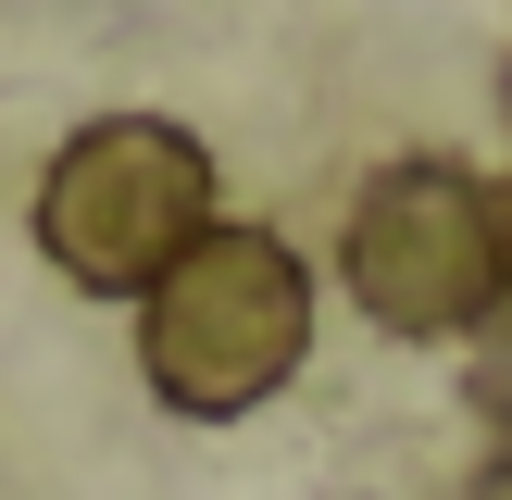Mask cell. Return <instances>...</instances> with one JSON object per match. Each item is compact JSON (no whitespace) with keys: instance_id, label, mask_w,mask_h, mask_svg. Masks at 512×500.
<instances>
[{"instance_id":"7a4b0ae2","label":"cell","mask_w":512,"mask_h":500,"mask_svg":"<svg viewBox=\"0 0 512 500\" xmlns=\"http://www.w3.org/2000/svg\"><path fill=\"white\" fill-rule=\"evenodd\" d=\"M213 225V150L163 113H100L38 175V250L100 300H138L175 250Z\"/></svg>"},{"instance_id":"52a82bcc","label":"cell","mask_w":512,"mask_h":500,"mask_svg":"<svg viewBox=\"0 0 512 500\" xmlns=\"http://www.w3.org/2000/svg\"><path fill=\"white\" fill-rule=\"evenodd\" d=\"M500 213H512V188H500Z\"/></svg>"},{"instance_id":"6da1fadb","label":"cell","mask_w":512,"mask_h":500,"mask_svg":"<svg viewBox=\"0 0 512 500\" xmlns=\"http://www.w3.org/2000/svg\"><path fill=\"white\" fill-rule=\"evenodd\" d=\"M300 350H313V275L275 225H200L138 288V363L163 388V413L225 425L288 388Z\"/></svg>"},{"instance_id":"8992f818","label":"cell","mask_w":512,"mask_h":500,"mask_svg":"<svg viewBox=\"0 0 512 500\" xmlns=\"http://www.w3.org/2000/svg\"><path fill=\"white\" fill-rule=\"evenodd\" d=\"M500 113H512V75H500Z\"/></svg>"},{"instance_id":"3957f363","label":"cell","mask_w":512,"mask_h":500,"mask_svg":"<svg viewBox=\"0 0 512 500\" xmlns=\"http://www.w3.org/2000/svg\"><path fill=\"white\" fill-rule=\"evenodd\" d=\"M512 288V213L463 163H388L350 200V300L388 338H463Z\"/></svg>"},{"instance_id":"5b68a950","label":"cell","mask_w":512,"mask_h":500,"mask_svg":"<svg viewBox=\"0 0 512 500\" xmlns=\"http://www.w3.org/2000/svg\"><path fill=\"white\" fill-rule=\"evenodd\" d=\"M475 500H512V438L488 450V475H475Z\"/></svg>"},{"instance_id":"277c9868","label":"cell","mask_w":512,"mask_h":500,"mask_svg":"<svg viewBox=\"0 0 512 500\" xmlns=\"http://www.w3.org/2000/svg\"><path fill=\"white\" fill-rule=\"evenodd\" d=\"M463 338H475V375H463V388H475V413H488L500 438H512V288H500L488 313L463 325Z\"/></svg>"}]
</instances>
